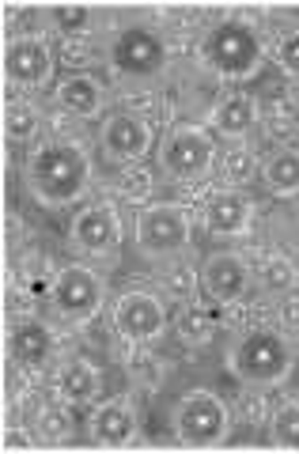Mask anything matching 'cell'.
<instances>
[{"instance_id": "6da1fadb", "label": "cell", "mask_w": 299, "mask_h": 454, "mask_svg": "<svg viewBox=\"0 0 299 454\" xmlns=\"http://www.w3.org/2000/svg\"><path fill=\"white\" fill-rule=\"evenodd\" d=\"M88 155L68 140H50L38 145L27 160V186L42 205H68L88 190Z\"/></svg>"}, {"instance_id": "7a4b0ae2", "label": "cell", "mask_w": 299, "mask_h": 454, "mask_svg": "<svg viewBox=\"0 0 299 454\" xmlns=\"http://www.w3.org/2000/svg\"><path fill=\"white\" fill-rule=\"evenodd\" d=\"M292 367V345L269 325H254V330L239 333L227 348V372L247 387H273L288 375Z\"/></svg>"}, {"instance_id": "3957f363", "label": "cell", "mask_w": 299, "mask_h": 454, "mask_svg": "<svg viewBox=\"0 0 299 454\" xmlns=\"http://www.w3.org/2000/svg\"><path fill=\"white\" fill-rule=\"evenodd\" d=\"M201 57L224 80H250L262 65V42L243 20H220L201 42Z\"/></svg>"}, {"instance_id": "277c9868", "label": "cell", "mask_w": 299, "mask_h": 454, "mask_svg": "<svg viewBox=\"0 0 299 454\" xmlns=\"http://www.w3.org/2000/svg\"><path fill=\"white\" fill-rule=\"evenodd\" d=\"M175 435L182 447H216L227 435V405L212 390H190L175 409Z\"/></svg>"}, {"instance_id": "5b68a950", "label": "cell", "mask_w": 299, "mask_h": 454, "mask_svg": "<svg viewBox=\"0 0 299 454\" xmlns=\"http://www.w3.org/2000/svg\"><path fill=\"white\" fill-rule=\"evenodd\" d=\"M212 160H216V145L197 125H175L160 145V167L178 182L205 178L212 170Z\"/></svg>"}, {"instance_id": "8992f818", "label": "cell", "mask_w": 299, "mask_h": 454, "mask_svg": "<svg viewBox=\"0 0 299 454\" xmlns=\"http://www.w3.org/2000/svg\"><path fill=\"white\" fill-rule=\"evenodd\" d=\"M50 303L68 322H91L98 315V307H103V280L88 265H65L53 277Z\"/></svg>"}, {"instance_id": "52a82bcc", "label": "cell", "mask_w": 299, "mask_h": 454, "mask_svg": "<svg viewBox=\"0 0 299 454\" xmlns=\"http://www.w3.org/2000/svg\"><path fill=\"white\" fill-rule=\"evenodd\" d=\"M190 243V216L178 205H148L137 216V247L148 258H167Z\"/></svg>"}, {"instance_id": "ba28073f", "label": "cell", "mask_w": 299, "mask_h": 454, "mask_svg": "<svg viewBox=\"0 0 299 454\" xmlns=\"http://www.w3.org/2000/svg\"><path fill=\"white\" fill-rule=\"evenodd\" d=\"M167 61V46L163 38L152 31V27H125V31L110 42V65L114 73L145 80L155 76Z\"/></svg>"}, {"instance_id": "9c48e42d", "label": "cell", "mask_w": 299, "mask_h": 454, "mask_svg": "<svg viewBox=\"0 0 299 454\" xmlns=\"http://www.w3.org/2000/svg\"><path fill=\"white\" fill-rule=\"evenodd\" d=\"M110 322H114V330H118L125 340L145 345V340L163 333L167 310L160 303V295H152L145 288H133V292L118 295V303H114V310H110Z\"/></svg>"}, {"instance_id": "30bf717a", "label": "cell", "mask_w": 299, "mask_h": 454, "mask_svg": "<svg viewBox=\"0 0 299 454\" xmlns=\"http://www.w3.org/2000/svg\"><path fill=\"white\" fill-rule=\"evenodd\" d=\"M247 284H250L247 262L239 258V254H227V250L209 254L201 262V269H197V292H201L205 303H216V307L243 300Z\"/></svg>"}, {"instance_id": "8fae6325", "label": "cell", "mask_w": 299, "mask_h": 454, "mask_svg": "<svg viewBox=\"0 0 299 454\" xmlns=\"http://www.w3.org/2000/svg\"><path fill=\"white\" fill-rule=\"evenodd\" d=\"M4 76L16 88H42L53 76V46L42 35H20L4 50Z\"/></svg>"}, {"instance_id": "7c38bea8", "label": "cell", "mask_w": 299, "mask_h": 454, "mask_svg": "<svg viewBox=\"0 0 299 454\" xmlns=\"http://www.w3.org/2000/svg\"><path fill=\"white\" fill-rule=\"evenodd\" d=\"M98 140H103V152L110 155L114 163H133V160H140V155L148 152L152 133H148V121H140L137 114L118 110V114H110V118L103 121Z\"/></svg>"}, {"instance_id": "4fadbf2b", "label": "cell", "mask_w": 299, "mask_h": 454, "mask_svg": "<svg viewBox=\"0 0 299 454\" xmlns=\"http://www.w3.org/2000/svg\"><path fill=\"white\" fill-rule=\"evenodd\" d=\"M4 348H8V360L23 367V372H35L53 356V333L46 322L38 318H20L8 325V337H4Z\"/></svg>"}, {"instance_id": "5bb4252c", "label": "cell", "mask_w": 299, "mask_h": 454, "mask_svg": "<svg viewBox=\"0 0 299 454\" xmlns=\"http://www.w3.org/2000/svg\"><path fill=\"white\" fill-rule=\"evenodd\" d=\"M68 239H73V247L83 254H106L118 247L122 227L106 205H88L83 212H76L73 227H68Z\"/></svg>"}, {"instance_id": "9a60e30c", "label": "cell", "mask_w": 299, "mask_h": 454, "mask_svg": "<svg viewBox=\"0 0 299 454\" xmlns=\"http://www.w3.org/2000/svg\"><path fill=\"white\" fill-rule=\"evenodd\" d=\"M205 227L212 235H243L247 227H250V216H254V205H250V197L247 193H239V190H216L205 201Z\"/></svg>"}, {"instance_id": "2e32d148", "label": "cell", "mask_w": 299, "mask_h": 454, "mask_svg": "<svg viewBox=\"0 0 299 454\" xmlns=\"http://www.w3.org/2000/svg\"><path fill=\"white\" fill-rule=\"evenodd\" d=\"M137 432V413L125 397H110L91 413V443L98 447H122Z\"/></svg>"}, {"instance_id": "e0dca14e", "label": "cell", "mask_w": 299, "mask_h": 454, "mask_svg": "<svg viewBox=\"0 0 299 454\" xmlns=\"http://www.w3.org/2000/svg\"><path fill=\"white\" fill-rule=\"evenodd\" d=\"M57 106L65 114H73V118H95L98 110H103V88L88 76V73H76L61 80V88H57Z\"/></svg>"}, {"instance_id": "ac0fdd59", "label": "cell", "mask_w": 299, "mask_h": 454, "mask_svg": "<svg viewBox=\"0 0 299 454\" xmlns=\"http://www.w3.org/2000/svg\"><path fill=\"white\" fill-rule=\"evenodd\" d=\"M98 387H103V379H98L95 364L88 360H68L61 367V375H57V390L68 405H88L98 397Z\"/></svg>"}, {"instance_id": "d6986e66", "label": "cell", "mask_w": 299, "mask_h": 454, "mask_svg": "<svg viewBox=\"0 0 299 454\" xmlns=\"http://www.w3.org/2000/svg\"><path fill=\"white\" fill-rule=\"evenodd\" d=\"M258 121V110L247 95H224L216 106H212V129L220 137H247Z\"/></svg>"}, {"instance_id": "ffe728a7", "label": "cell", "mask_w": 299, "mask_h": 454, "mask_svg": "<svg viewBox=\"0 0 299 454\" xmlns=\"http://www.w3.org/2000/svg\"><path fill=\"white\" fill-rule=\"evenodd\" d=\"M262 182L269 186V193H277V197L299 193V152L295 148H277L262 163Z\"/></svg>"}, {"instance_id": "44dd1931", "label": "cell", "mask_w": 299, "mask_h": 454, "mask_svg": "<svg viewBox=\"0 0 299 454\" xmlns=\"http://www.w3.org/2000/svg\"><path fill=\"white\" fill-rule=\"evenodd\" d=\"M258 284L269 295H292L295 288V265L284 254H265L258 265Z\"/></svg>"}, {"instance_id": "7402d4cb", "label": "cell", "mask_w": 299, "mask_h": 454, "mask_svg": "<svg viewBox=\"0 0 299 454\" xmlns=\"http://www.w3.org/2000/svg\"><path fill=\"white\" fill-rule=\"evenodd\" d=\"M269 443L280 450H299V402L277 405L273 420H269Z\"/></svg>"}, {"instance_id": "603a6c76", "label": "cell", "mask_w": 299, "mask_h": 454, "mask_svg": "<svg viewBox=\"0 0 299 454\" xmlns=\"http://www.w3.org/2000/svg\"><path fill=\"white\" fill-rule=\"evenodd\" d=\"M212 333H216V318H212L209 303H205V307L193 303V307H186V310L178 315V337L186 340V345H205Z\"/></svg>"}, {"instance_id": "cb8c5ba5", "label": "cell", "mask_w": 299, "mask_h": 454, "mask_svg": "<svg viewBox=\"0 0 299 454\" xmlns=\"http://www.w3.org/2000/svg\"><path fill=\"white\" fill-rule=\"evenodd\" d=\"M35 435L42 443H68V435H73V417H68V409H61V405L38 409Z\"/></svg>"}, {"instance_id": "d4e9b609", "label": "cell", "mask_w": 299, "mask_h": 454, "mask_svg": "<svg viewBox=\"0 0 299 454\" xmlns=\"http://www.w3.org/2000/svg\"><path fill=\"white\" fill-rule=\"evenodd\" d=\"M38 133V110L31 103H8L4 110V137L12 145H23Z\"/></svg>"}, {"instance_id": "484cf974", "label": "cell", "mask_w": 299, "mask_h": 454, "mask_svg": "<svg viewBox=\"0 0 299 454\" xmlns=\"http://www.w3.org/2000/svg\"><path fill=\"white\" fill-rule=\"evenodd\" d=\"M53 23H57V31H65V35L88 31L91 8H88V4H57V8H53Z\"/></svg>"}, {"instance_id": "4316f807", "label": "cell", "mask_w": 299, "mask_h": 454, "mask_svg": "<svg viewBox=\"0 0 299 454\" xmlns=\"http://www.w3.org/2000/svg\"><path fill=\"white\" fill-rule=\"evenodd\" d=\"M277 65L288 76H299V31H288L277 42Z\"/></svg>"}, {"instance_id": "83f0119b", "label": "cell", "mask_w": 299, "mask_h": 454, "mask_svg": "<svg viewBox=\"0 0 299 454\" xmlns=\"http://www.w3.org/2000/svg\"><path fill=\"white\" fill-rule=\"evenodd\" d=\"M130 372H133V379H140L148 387H155V382H163V367H160V360L155 356H145V352H137V356L130 360Z\"/></svg>"}, {"instance_id": "f1b7e54d", "label": "cell", "mask_w": 299, "mask_h": 454, "mask_svg": "<svg viewBox=\"0 0 299 454\" xmlns=\"http://www.w3.org/2000/svg\"><path fill=\"white\" fill-rule=\"evenodd\" d=\"M265 137L273 140L277 148H292V140L299 137V129H295L292 118H269V121H265Z\"/></svg>"}, {"instance_id": "f546056e", "label": "cell", "mask_w": 299, "mask_h": 454, "mask_svg": "<svg viewBox=\"0 0 299 454\" xmlns=\"http://www.w3.org/2000/svg\"><path fill=\"white\" fill-rule=\"evenodd\" d=\"M250 167H254V160H250L247 152H232L224 160V175L232 178V182H247L250 178Z\"/></svg>"}, {"instance_id": "4dcf8cb0", "label": "cell", "mask_w": 299, "mask_h": 454, "mask_svg": "<svg viewBox=\"0 0 299 454\" xmlns=\"http://www.w3.org/2000/svg\"><path fill=\"white\" fill-rule=\"evenodd\" d=\"M4 447H23V435H16V432H8V443Z\"/></svg>"}]
</instances>
